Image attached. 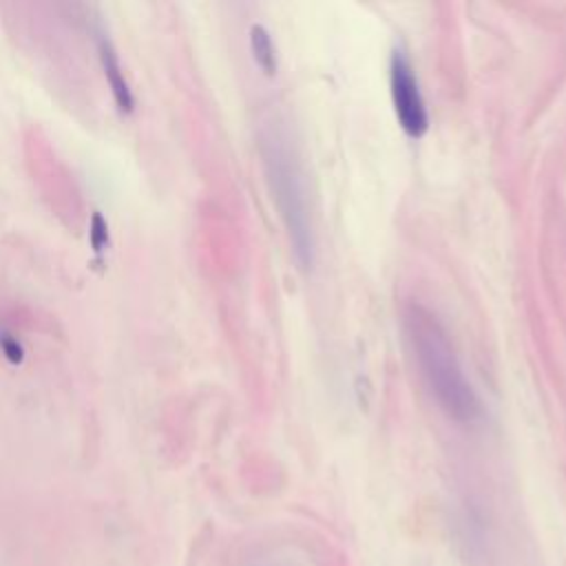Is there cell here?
<instances>
[{"mask_svg":"<svg viewBox=\"0 0 566 566\" xmlns=\"http://www.w3.org/2000/svg\"><path fill=\"white\" fill-rule=\"evenodd\" d=\"M389 86H391L394 111H396L400 128L409 137H422L429 128V115H427L424 99L420 95V86H418L413 66L400 46H396L391 53Z\"/></svg>","mask_w":566,"mask_h":566,"instance_id":"3","label":"cell"},{"mask_svg":"<svg viewBox=\"0 0 566 566\" xmlns=\"http://www.w3.org/2000/svg\"><path fill=\"white\" fill-rule=\"evenodd\" d=\"M88 228H91V230H88V239H91L93 250H95L97 254L104 252V250L108 248V223H106V219H104V214H102L99 210L93 212Z\"/></svg>","mask_w":566,"mask_h":566,"instance_id":"6","label":"cell"},{"mask_svg":"<svg viewBox=\"0 0 566 566\" xmlns=\"http://www.w3.org/2000/svg\"><path fill=\"white\" fill-rule=\"evenodd\" d=\"M261 155L272 188V197L287 228L296 261L303 268H307L312 263L314 252L307 195L301 164L296 159L294 146H290V137L285 135V130H281L279 126H268L261 133Z\"/></svg>","mask_w":566,"mask_h":566,"instance_id":"2","label":"cell"},{"mask_svg":"<svg viewBox=\"0 0 566 566\" xmlns=\"http://www.w3.org/2000/svg\"><path fill=\"white\" fill-rule=\"evenodd\" d=\"M97 55H99V64H102L104 77H106V82L111 86V93H113V99H115L117 108L122 113H133L135 95H133L130 84H128V80L124 75L117 49H115L113 40L108 38V33H104L102 29L97 31Z\"/></svg>","mask_w":566,"mask_h":566,"instance_id":"4","label":"cell"},{"mask_svg":"<svg viewBox=\"0 0 566 566\" xmlns=\"http://www.w3.org/2000/svg\"><path fill=\"white\" fill-rule=\"evenodd\" d=\"M0 352L11 363H20L24 358V349H22L20 340L13 334H9L7 329H2V327H0Z\"/></svg>","mask_w":566,"mask_h":566,"instance_id":"7","label":"cell"},{"mask_svg":"<svg viewBox=\"0 0 566 566\" xmlns=\"http://www.w3.org/2000/svg\"><path fill=\"white\" fill-rule=\"evenodd\" d=\"M250 46L254 62L261 66L265 75H274L276 71V55H274V44L270 40V33L261 24L250 27Z\"/></svg>","mask_w":566,"mask_h":566,"instance_id":"5","label":"cell"},{"mask_svg":"<svg viewBox=\"0 0 566 566\" xmlns=\"http://www.w3.org/2000/svg\"><path fill=\"white\" fill-rule=\"evenodd\" d=\"M402 321L420 374L440 409L458 422H473L480 416V400L438 316L418 303H409Z\"/></svg>","mask_w":566,"mask_h":566,"instance_id":"1","label":"cell"}]
</instances>
